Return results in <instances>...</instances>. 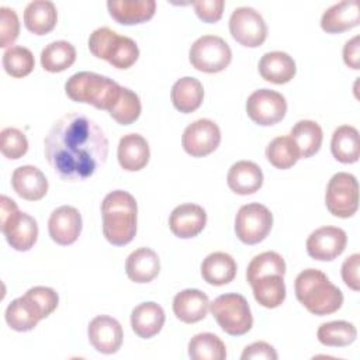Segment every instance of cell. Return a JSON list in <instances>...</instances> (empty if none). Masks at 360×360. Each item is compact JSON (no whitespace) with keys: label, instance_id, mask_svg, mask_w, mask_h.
Segmentation results:
<instances>
[{"label":"cell","instance_id":"6da1fadb","mask_svg":"<svg viewBox=\"0 0 360 360\" xmlns=\"http://www.w3.org/2000/svg\"><path fill=\"white\" fill-rule=\"evenodd\" d=\"M44 153L62 180L83 181L107 162L108 139L93 118L70 111L52 124L44 139Z\"/></svg>","mask_w":360,"mask_h":360},{"label":"cell","instance_id":"7a4b0ae2","mask_svg":"<svg viewBox=\"0 0 360 360\" xmlns=\"http://www.w3.org/2000/svg\"><path fill=\"white\" fill-rule=\"evenodd\" d=\"M103 233L114 246L128 245L136 233L138 205L132 194L125 190L108 193L101 202Z\"/></svg>","mask_w":360,"mask_h":360},{"label":"cell","instance_id":"3957f363","mask_svg":"<svg viewBox=\"0 0 360 360\" xmlns=\"http://www.w3.org/2000/svg\"><path fill=\"white\" fill-rule=\"evenodd\" d=\"M297 300L314 315H329L340 309L343 294L318 269L302 270L294 283Z\"/></svg>","mask_w":360,"mask_h":360},{"label":"cell","instance_id":"277c9868","mask_svg":"<svg viewBox=\"0 0 360 360\" xmlns=\"http://www.w3.org/2000/svg\"><path fill=\"white\" fill-rule=\"evenodd\" d=\"M121 87L112 79L94 72L75 73L65 83V91L69 98L107 111L117 101Z\"/></svg>","mask_w":360,"mask_h":360},{"label":"cell","instance_id":"5b68a950","mask_svg":"<svg viewBox=\"0 0 360 360\" xmlns=\"http://www.w3.org/2000/svg\"><path fill=\"white\" fill-rule=\"evenodd\" d=\"M89 49L96 58L107 60L117 69H128L139 58L136 42L110 27H100L90 34Z\"/></svg>","mask_w":360,"mask_h":360},{"label":"cell","instance_id":"8992f818","mask_svg":"<svg viewBox=\"0 0 360 360\" xmlns=\"http://www.w3.org/2000/svg\"><path fill=\"white\" fill-rule=\"evenodd\" d=\"M0 217L1 232L4 233L8 245L18 250H30L38 239V224L27 212H21L14 200L7 195L0 198Z\"/></svg>","mask_w":360,"mask_h":360},{"label":"cell","instance_id":"52a82bcc","mask_svg":"<svg viewBox=\"0 0 360 360\" xmlns=\"http://www.w3.org/2000/svg\"><path fill=\"white\" fill-rule=\"evenodd\" d=\"M210 309L221 329L228 335L242 336L253 326L249 302L240 294H222L210 302Z\"/></svg>","mask_w":360,"mask_h":360},{"label":"cell","instance_id":"ba28073f","mask_svg":"<svg viewBox=\"0 0 360 360\" xmlns=\"http://www.w3.org/2000/svg\"><path fill=\"white\" fill-rule=\"evenodd\" d=\"M188 59L191 66L200 72L218 73L231 63L232 51L221 37L202 35L190 46Z\"/></svg>","mask_w":360,"mask_h":360},{"label":"cell","instance_id":"9c48e42d","mask_svg":"<svg viewBox=\"0 0 360 360\" xmlns=\"http://www.w3.org/2000/svg\"><path fill=\"white\" fill-rule=\"evenodd\" d=\"M328 211L339 218H350L359 207V183L357 179L346 172L335 173L325 193Z\"/></svg>","mask_w":360,"mask_h":360},{"label":"cell","instance_id":"30bf717a","mask_svg":"<svg viewBox=\"0 0 360 360\" xmlns=\"http://www.w3.org/2000/svg\"><path fill=\"white\" fill-rule=\"evenodd\" d=\"M273 226V214L259 202H249L238 210L235 233L246 245H256L266 239Z\"/></svg>","mask_w":360,"mask_h":360},{"label":"cell","instance_id":"8fae6325","mask_svg":"<svg viewBox=\"0 0 360 360\" xmlns=\"http://www.w3.org/2000/svg\"><path fill=\"white\" fill-rule=\"evenodd\" d=\"M229 32L238 44L257 48L266 41L267 25L253 7H238L229 17Z\"/></svg>","mask_w":360,"mask_h":360},{"label":"cell","instance_id":"7c38bea8","mask_svg":"<svg viewBox=\"0 0 360 360\" xmlns=\"http://www.w3.org/2000/svg\"><path fill=\"white\" fill-rule=\"evenodd\" d=\"M246 112L249 118L259 125H274L285 117L287 101L278 91L260 89L248 97Z\"/></svg>","mask_w":360,"mask_h":360},{"label":"cell","instance_id":"4fadbf2b","mask_svg":"<svg viewBox=\"0 0 360 360\" xmlns=\"http://www.w3.org/2000/svg\"><path fill=\"white\" fill-rule=\"evenodd\" d=\"M221 142L219 127L208 118L197 120L186 127L181 135L183 149L193 158H202L212 153Z\"/></svg>","mask_w":360,"mask_h":360},{"label":"cell","instance_id":"5bb4252c","mask_svg":"<svg viewBox=\"0 0 360 360\" xmlns=\"http://www.w3.org/2000/svg\"><path fill=\"white\" fill-rule=\"evenodd\" d=\"M347 243V235L338 226H321L307 239L308 255L321 262H330L343 253Z\"/></svg>","mask_w":360,"mask_h":360},{"label":"cell","instance_id":"9a60e30c","mask_svg":"<svg viewBox=\"0 0 360 360\" xmlns=\"http://www.w3.org/2000/svg\"><path fill=\"white\" fill-rule=\"evenodd\" d=\"M90 345L103 354L117 353L122 345V326L108 315L94 316L87 326Z\"/></svg>","mask_w":360,"mask_h":360},{"label":"cell","instance_id":"2e32d148","mask_svg":"<svg viewBox=\"0 0 360 360\" xmlns=\"http://www.w3.org/2000/svg\"><path fill=\"white\" fill-rule=\"evenodd\" d=\"M48 232L53 242L62 246L72 245L82 232V215L72 205H62L52 211L48 219Z\"/></svg>","mask_w":360,"mask_h":360},{"label":"cell","instance_id":"e0dca14e","mask_svg":"<svg viewBox=\"0 0 360 360\" xmlns=\"http://www.w3.org/2000/svg\"><path fill=\"white\" fill-rule=\"evenodd\" d=\"M207 224V212L198 204H180L169 217V228L173 235L181 239L197 236Z\"/></svg>","mask_w":360,"mask_h":360},{"label":"cell","instance_id":"ac0fdd59","mask_svg":"<svg viewBox=\"0 0 360 360\" xmlns=\"http://www.w3.org/2000/svg\"><path fill=\"white\" fill-rule=\"evenodd\" d=\"M4 318L11 329L17 332H27L34 329L38 322L46 316L38 302L25 292L22 297L13 300L7 305Z\"/></svg>","mask_w":360,"mask_h":360},{"label":"cell","instance_id":"d6986e66","mask_svg":"<svg viewBox=\"0 0 360 360\" xmlns=\"http://www.w3.org/2000/svg\"><path fill=\"white\" fill-rule=\"evenodd\" d=\"M360 10L357 0H343L330 6L321 18V28L328 34H340L359 25Z\"/></svg>","mask_w":360,"mask_h":360},{"label":"cell","instance_id":"ffe728a7","mask_svg":"<svg viewBox=\"0 0 360 360\" xmlns=\"http://www.w3.org/2000/svg\"><path fill=\"white\" fill-rule=\"evenodd\" d=\"M11 186L21 198L28 201H38L44 198L48 191V180L45 174L31 165L20 166L13 172Z\"/></svg>","mask_w":360,"mask_h":360},{"label":"cell","instance_id":"44dd1931","mask_svg":"<svg viewBox=\"0 0 360 360\" xmlns=\"http://www.w3.org/2000/svg\"><path fill=\"white\" fill-rule=\"evenodd\" d=\"M210 300L197 288H187L173 298V312L184 323H195L207 316Z\"/></svg>","mask_w":360,"mask_h":360},{"label":"cell","instance_id":"7402d4cb","mask_svg":"<svg viewBox=\"0 0 360 360\" xmlns=\"http://www.w3.org/2000/svg\"><path fill=\"white\" fill-rule=\"evenodd\" d=\"M110 15L120 24L134 25L150 20L156 10L155 0H108Z\"/></svg>","mask_w":360,"mask_h":360},{"label":"cell","instance_id":"603a6c76","mask_svg":"<svg viewBox=\"0 0 360 360\" xmlns=\"http://www.w3.org/2000/svg\"><path fill=\"white\" fill-rule=\"evenodd\" d=\"M117 156L124 170L138 172L148 165L150 158L148 141L139 134H127L120 139Z\"/></svg>","mask_w":360,"mask_h":360},{"label":"cell","instance_id":"cb8c5ba5","mask_svg":"<svg viewBox=\"0 0 360 360\" xmlns=\"http://www.w3.org/2000/svg\"><path fill=\"white\" fill-rule=\"evenodd\" d=\"M226 183L239 195L253 194L263 186V172L255 162L239 160L229 167Z\"/></svg>","mask_w":360,"mask_h":360},{"label":"cell","instance_id":"d4e9b609","mask_svg":"<svg viewBox=\"0 0 360 360\" xmlns=\"http://www.w3.org/2000/svg\"><path fill=\"white\" fill-rule=\"evenodd\" d=\"M163 308L153 302H142L136 305L131 312V328L142 339H149L158 335L165 325Z\"/></svg>","mask_w":360,"mask_h":360},{"label":"cell","instance_id":"484cf974","mask_svg":"<svg viewBox=\"0 0 360 360\" xmlns=\"http://www.w3.org/2000/svg\"><path fill=\"white\" fill-rule=\"evenodd\" d=\"M295 60L281 51L266 52L259 60L260 76L274 84L288 83L295 76Z\"/></svg>","mask_w":360,"mask_h":360},{"label":"cell","instance_id":"4316f807","mask_svg":"<svg viewBox=\"0 0 360 360\" xmlns=\"http://www.w3.org/2000/svg\"><path fill=\"white\" fill-rule=\"evenodd\" d=\"M160 271V260L150 248L134 250L125 262V273L131 281L143 284L152 281Z\"/></svg>","mask_w":360,"mask_h":360},{"label":"cell","instance_id":"83f0119b","mask_svg":"<svg viewBox=\"0 0 360 360\" xmlns=\"http://www.w3.org/2000/svg\"><path fill=\"white\" fill-rule=\"evenodd\" d=\"M236 262L225 252L210 253L201 263V276L211 285H225L236 276Z\"/></svg>","mask_w":360,"mask_h":360},{"label":"cell","instance_id":"f1b7e54d","mask_svg":"<svg viewBox=\"0 0 360 360\" xmlns=\"http://www.w3.org/2000/svg\"><path fill=\"white\" fill-rule=\"evenodd\" d=\"M58 21V11L49 0H34L24 10V24L35 35L51 32Z\"/></svg>","mask_w":360,"mask_h":360},{"label":"cell","instance_id":"f546056e","mask_svg":"<svg viewBox=\"0 0 360 360\" xmlns=\"http://www.w3.org/2000/svg\"><path fill=\"white\" fill-rule=\"evenodd\" d=\"M170 98L177 111L184 114L193 112L202 103V98H204L202 84L195 77L184 76L173 84L170 90Z\"/></svg>","mask_w":360,"mask_h":360},{"label":"cell","instance_id":"4dcf8cb0","mask_svg":"<svg viewBox=\"0 0 360 360\" xmlns=\"http://www.w3.org/2000/svg\"><path fill=\"white\" fill-rule=\"evenodd\" d=\"M330 152L340 163H354L360 156L359 131L352 125H340L332 134Z\"/></svg>","mask_w":360,"mask_h":360},{"label":"cell","instance_id":"1f68e13d","mask_svg":"<svg viewBox=\"0 0 360 360\" xmlns=\"http://www.w3.org/2000/svg\"><path fill=\"white\" fill-rule=\"evenodd\" d=\"M290 136L300 150V159H307L319 150L323 132L318 122L312 120H301L291 128Z\"/></svg>","mask_w":360,"mask_h":360},{"label":"cell","instance_id":"d6a6232c","mask_svg":"<svg viewBox=\"0 0 360 360\" xmlns=\"http://www.w3.org/2000/svg\"><path fill=\"white\" fill-rule=\"evenodd\" d=\"M284 276L269 274L255 280L250 287L253 290L255 300L264 308H277L285 300Z\"/></svg>","mask_w":360,"mask_h":360},{"label":"cell","instance_id":"836d02e7","mask_svg":"<svg viewBox=\"0 0 360 360\" xmlns=\"http://www.w3.org/2000/svg\"><path fill=\"white\" fill-rule=\"evenodd\" d=\"M76 60V49L68 41H53L41 52V65L46 72L58 73L70 68Z\"/></svg>","mask_w":360,"mask_h":360},{"label":"cell","instance_id":"e575fe53","mask_svg":"<svg viewBox=\"0 0 360 360\" xmlns=\"http://www.w3.org/2000/svg\"><path fill=\"white\" fill-rule=\"evenodd\" d=\"M188 356L193 360H224L226 357V347L217 335L202 332L190 339Z\"/></svg>","mask_w":360,"mask_h":360},{"label":"cell","instance_id":"d590c367","mask_svg":"<svg viewBox=\"0 0 360 360\" xmlns=\"http://www.w3.org/2000/svg\"><path fill=\"white\" fill-rule=\"evenodd\" d=\"M318 340L329 347H345L352 345L357 338V329L347 321H330L318 328Z\"/></svg>","mask_w":360,"mask_h":360},{"label":"cell","instance_id":"8d00e7d4","mask_svg":"<svg viewBox=\"0 0 360 360\" xmlns=\"http://www.w3.org/2000/svg\"><path fill=\"white\" fill-rule=\"evenodd\" d=\"M267 160L277 169L285 170L292 167L300 159V150L291 136H277L266 148Z\"/></svg>","mask_w":360,"mask_h":360},{"label":"cell","instance_id":"74e56055","mask_svg":"<svg viewBox=\"0 0 360 360\" xmlns=\"http://www.w3.org/2000/svg\"><path fill=\"white\" fill-rule=\"evenodd\" d=\"M269 274H285V262L277 252H263L255 256L246 269V280L252 284L255 280Z\"/></svg>","mask_w":360,"mask_h":360},{"label":"cell","instance_id":"f35d334b","mask_svg":"<svg viewBox=\"0 0 360 360\" xmlns=\"http://www.w3.org/2000/svg\"><path fill=\"white\" fill-rule=\"evenodd\" d=\"M141 100L139 96L128 87H121L120 96L108 114L121 125H129L135 122L141 115Z\"/></svg>","mask_w":360,"mask_h":360},{"label":"cell","instance_id":"ab89813d","mask_svg":"<svg viewBox=\"0 0 360 360\" xmlns=\"http://www.w3.org/2000/svg\"><path fill=\"white\" fill-rule=\"evenodd\" d=\"M1 63L4 70L17 79L28 76L35 66L32 52L28 48L20 45H13L4 51Z\"/></svg>","mask_w":360,"mask_h":360},{"label":"cell","instance_id":"60d3db41","mask_svg":"<svg viewBox=\"0 0 360 360\" xmlns=\"http://www.w3.org/2000/svg\"><path fill=\"white\" fill-rule=\"evenodd\" d=\"M0 149L4 158L15 160L22 158L28 150V141L18 128L7 127L0 132Z\"/></svg>","mask_w":360,"mask_h":360},{"label":"cell","instance_id":"b9f144b4","mask_svg":"<svg viewBox=\"0 0 360 360\" xmlns=\"http://www.w3.org/2000/svg\"><path fill=\"white\" fill-rule=\"evenodd\" d=\"M20 34L17 13L10 7H0V46L10 48Z\"/></svg>","mask_w":360,"mask_h":360},{"label":"cell","instance_id":"7bdbcfd3","mask_svg":"<svg viewBox=\"0 0 360 360\" xmlns=\"http://www.w3.org/2000/svg\"><path fill=\"white\" fill-rule=\"evenodd\" d=\"M195 14L205 22H217L224 13V0H197L191 3Z\"/></svg>","mask_w":360,"mask_h":360},{"label":"cell","instance_id":"ee69618b","mask_svg":"<svg viewBox=\"0 0 360 360\" xmlns=\"http://www.w3.org/2000/svg\"><path fill=\"white\" fill-rule=\"evenodd\" d=\"M359 267H360V255L353 253L347 259H345L342 264V278L345 284L354 290L359 291L360 288V280H359Z\"/></svg>","mask_w":360,"mask_h":360},{"label":"cell","instance_id":"f6af8a7d","mask_svg":"<svg viewBox=\"0 0 360 360\" xmlns=\"http://www.w3.org/2000/svg\"><path fill=\"white\" fill-rule=\"evenodd\" d=\"M277 352L276 349L266 343V342H255L249 346H246L240 354L242 360H256V359H264V360H277Z\"/></svg>","mask_w":360,"mask_h":360},{"label":"cell","instance_id":"bcb514c9","mask_svg":"<svg viewBox=\"0 0 360 360\" xmlns=\"http://www.w3.org/2000/svg\"><path fill=\"white\" fill-rule=\"evenodd\" d=\"M343 60L349 68L354 70L360 69V37L359 35L353 37L345 44Z\"/></svg>","mask_w":360,"mask_h":360}]
</instances>
